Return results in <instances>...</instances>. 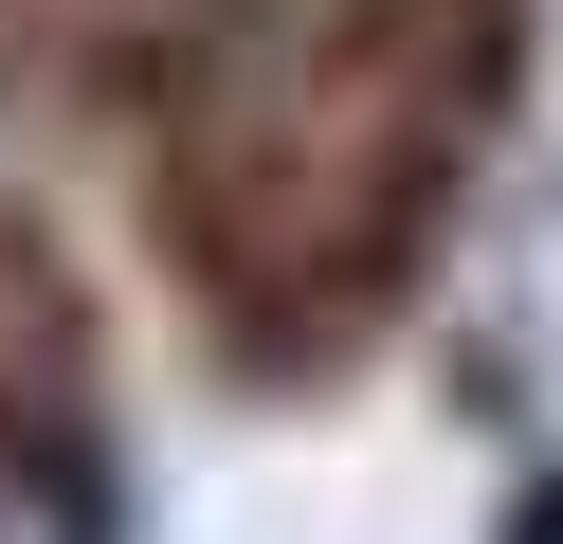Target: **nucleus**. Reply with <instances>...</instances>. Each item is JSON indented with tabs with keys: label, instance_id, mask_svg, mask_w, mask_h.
I'll return each instance as SVG.
<instances>
[{
	"label": "nucleus",
	"instance_id": "1",
	"mask_svg": "<svg viewBox=\"0 0 563 544\" xmlns=\"http://www.w3.org/2000/svg\"><path fill=\"white\" fill-rule=\"evenodd\" d=\"M0 544H110V490H91L55 435H19V454H0Z\"/></svg>",
	"mask_w": 563,
	"mask_h": 544
}]
</instances>
